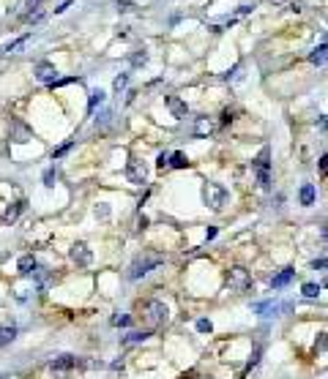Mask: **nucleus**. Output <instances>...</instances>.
<instances>
[{"instance_id": "obj_20", "label": "nucleus", "mask_w": 328, "mask_h": 379, "mask_svg": "<svg viewBox=\"0 0 328 379\" xmlns=\"http://www.w3.org/2000/svg\"><path fill=\"white\" fill-rule=\"evenodd\" d=\"M22 210H25V202H17L14 207H9V210L3 213V221H14V219H17V215L22 213Z\"/></svg>"}, {"instance_id": "obj_32", "label": "nucleus", "mask_w": 328, "mask_h": 379, "mask_svg": "<svg viewBox=\"0 0 328 379\" xmlns=\"http://www.w3.org/2000/svg\"><path fill=\"white\" fill-rule=\"evenodd\" d=\"M25 41H28V36H25V38H19V41H14V44H9V46H6V52H14V49H19V46H22Z\"/></svg>"}, {"instance_id": "obj_38", "label": "nucleus", "mask_w": 328, "mask_h": 379, "mask_svg": "<svg viewBox=\"0 0 328 379\" xmlns=\"http://www.w3.org/2000/svg\"><path fill=\"white\" fill-rule=\"evenodd\" d=\"M38 3H41V0H30V3H28V9H38Z\"/></svg>"}, {"instance_id": "obj_13", "label": "nucleus", "mask_w": 328, "mask_h": 379, "mask_svg": "<svg viewBox=\"0 0 328 379\" xmlns=\"http://www.w3.org/2000/svg\"><path fill=\"white\" fill-rule=\"evenodd\" d=\"M298 199H301V205H304V207H312L314 205V186H312V183H304V186H301Z\"/></svg>"}, {"instance_id": "obj_29", "label": "nucleus", "mask_w": 328, "mask_h": 379, "mask_svg": "<svg viewBox=\"0 0 328 379\" xmlns=\"http://www.w3.org/2000/svg\"><path fill=\"white\" fill-rule=\"evenodd\" d=\"M170 161H172V153H159L156 164H159V169H164V167H170Z\"/></svg>"}, {"instance_id": "obj_10", "label": "nucleus", "mask_w": 328, "mask_h": 379, "mask_svg": "<svg viewBox=\"0 0 328 379\" xmlns=\"http://www.w3.org/2000/svg\"><path fill=\"white\" fill-rule=\"evenodd\" d=\"M33 139V131L25 123H14L11 126V142H17V145H25V142Z\"/></svg>"}, {"instance_id": "obj_6", "label": "nucleus", "mask_w": 328, "mask_h": 379, "mask_svg": "<svg viewBox=\"0 0 328 379\" xmlns=\"http://www.w3.org/2000/svg\"><path fill=\"white\" fill-rule=\"evenodd\" d=\"M71 262H77L79 267H88L90 262H93L90 248L85 246V243H74V246H71Z\"/></svg>"}, {"instance_id": "obj_24", "label": "nucleus", "mask_w": 328, "mask_h": 379, "mask_svg": "<svg viewBox=\"0 0 328 379\" xmlns=\"http://www.w3.org/2000/svg\"><path fill=\"white\" fill-rule=\"evenodd\" d=\"M148 338V333H143V330H137V333H129L123 338V347H129V344H137V341H145Z\"/></svg>"}, {"instance_id": "obj_21", "label": "nucleus", "mask_w": 328, "mask_h": 379, "mask_svg": "<svg viewBox=\"0 0 328 379\" xmlns=\"http://www.w3.org/2000/svg\"><path fill=\"white\" fill-rule=\"evenodd\" d=\"M99 104H104V90H93L90 93V101H88V112H93Z\"/></svg>"}, {"instance_id": "obj_1", "label": "nucleus", "mask_w": 328, "mask_h": 379, "mask_svg": "<svg viewBox=\"0 0 328 379\" xmlns=\"http://www.w3.org/2000/svg\"><path fill=\"white\" fill-rule=\"evenodd\" d=\"M167 316H170V311L162 300H145L143 303V319L148 328H159V324L167 322Z\"/></svg>"}, {"instance_id": "obj_37", "label": "nucleus", "mask_w": 328, "mask_h": 379, "mask_svg": "<svg viewBox=\"0 0 328 379\" xmlns=\"http://www.w3.org/2000/svg\"><path fill=\"white\" fill-rule=\"evenodd\" d=\"M320 128H328V115H323V118H320Z\"/></svg>"}, {"instance_id": "obj_39", "label": "nucleus", "mask_w": 328, "mask_h": 379, "mask_svg": "<svg viewBox=\"0 0 328 379\" xmlns=\"http://www.w3.org/2000/svg\"><path fill=\"white\" fill-rule=\"evenodd\" d=\"M323 284H325V287H328V279H325V281H323Z\"/></svg>"}, {"instance_id": "obj_12", "label": "nucleus", "mask_w": 328, "mask_h": 379, "mask_svg": "<svg viewBox=\"0 0 328 379\" xmlns=\"http://www.w3.org/2000/svg\"><path fill=\"white\" fill-rule=\"evenodd\" d=\"M79 360L74 355H60V357H55L52 360V371H69V368H74Z\"/></svg>"}, {"instance_id": "obj_7", "label": "nucleus", "mask_w": 328, "mask_h": 379, "mask_svg": "<svg viewBox=\"0 0 328 379\" xmlns=\"http://www.w3.org/2000/svg\"><path fill=\"white\" fill-rule=\"evenodd\" d=\"M36 79L44 85H58V69L52 63H38L36 66Z\"/></svg>"}, {"instance_id": "obj_27", "label": "nucleus", "mask_w": 328, "mask_h": 379, "mask_svg": "<svg viewBox=\"0 0 328 379\" xmlns=\"http://www.w3.org/2000/svg\"><path fill=\"white\" fill-rule=\"evenodd\" d=\"M301 292H304V297H317L320 295V284H304V289H301Z\"/></svg>"}, {"instance_id": "obj_11", "label": "nucleus", "mask_w": 328, "mask_h": 379, "mask_svg": "<svg viewBox=\"0 0 328 379\" xmlns=\"http://www.w3.org/2000/svg\"><path fill=\"white\" fill-rule=\"evenodd\" d=\"M285 308H290L285 303V306H279V303H273V300H265V303H254V314H263V316H271V314H276V311H285Z\"/></svg>"}, {"instance_id": "obj_30", "label": "nucleus", "mask_w": 328, "mask_h": 379, "mask_svg": "<svg viewBox=\"0 0 328 379\" xmlns=\"http://www.w3.org/2000/svg\"><path fill=\"white\" fill-rule=\"evenodd\" d=\"M131 319L126 314H118V316H112V324H115V328H126V324H129Z\"/></svg>"}, {"instance_id": "obj_22", "label": "nucleus", "mask_w": 328, "mask_h": 379, "mask_svg": "<svg viewBox=\"0 0 328 379\" xmlns=\"http://www.w3.org/2000/svg\"><path fill=\"white\" fill-rule=\"evenodd\" d=\"M170 167H175V169H183V167H189V158H186V153H172V161H170Z\"/></svg>"}, {"instance_id": "obj_5", "label": "nucleus", "mask_w": 328, "mask_h": 379, "mask_svg": "<svg viewBox=\"0 0 328 379\" xmlns=\"http://www.w3.org/2000/svg\"><path fill=\"white\" fill-rule=\"evenodd\" d=\"M126 178H129V183H134V186H143V183L148 180V164L139 158H131L129 164H126Z\"/></svg>"}, {"instance_id": "obj_4", "label": "nucleus", "mask_w": 328, "mask_h": 379, "mask_svg": "<svg viewBox=\"0 0 328 379\" xmlns=\"http://www.w3.org/2000/svg\"><path fill=\"white\" fill-rule=\"evenodd\" d=\"M227 284H230L232 292H246V289L252 287V276L246 267H230V273H227Z\"/></svg>"}, {"instance_id": "obj_23", "label": "nucleus", "mask_w": 328, "mask_h": 379, "mask_svg": "<svg viewBox=\"0 0 328 379\" xmlns=\"http://www.w3.org/2000/svg\"><path fill=\"white\" fill-rule=\"evenodd\" d=\"M257 183H260V188H265V191L271 188V175H268V169H257Z\"/></svg>"}, {"instance_id": "obj_26", "label": "nucleus", "mask_w": 328, "mask_h": 379, "mask_svg": "<svg viewBox=\"0 0 328 379\" xmlns=\"http://www.w3.org/2000/svg\"><path fill=\"white\" fill-rule=\"evenodd\" d=\"M328 349V333H317L314 338V352H325Z\"/></svg>"}, {"instance_id": "obj_33", "label": "nucleus", "mask_w": 328, "mask_h": 379, "mask_svg": "<svg viewBox=\"0 0 328 379\" xmlns=\"http://www.w3.org/2000/svg\"><path fill=\"white\" fill-rule=\"evenodd\" d=\"M69 150H71V142H66L63 147H58V150H55V158H60V155H66Z\"/></svg>"}, {"instance_id": "obj_16", "label": "nucleus", "mask_w": 328, "mask_h": 379, "mask_svg": "<svg viewBox=\"0 0 328 379\" xmlns=\"http://www.w3.org/2000/svg\"><path fill=\"white\" fill-rule=\"evenodd\" d=\"M14 338H17V328H14V324H3V328H0V347L11 344Z\"/></svg>"}, {"instance_id": "obj_36", "label": "nucleus", "mask_w": 328, "mask_h": 379, "mask_svg": "<svg viewBox=\"0 0 328 379\" xmlns=\"http://www.w3.org/2000/svg\"><path fill=\"white\" fill-rule=\"evenodd\" d=\"M107 213H110L107 207H96V215H102V219H107Z\"/></svg>"}, {"instance_id": "obj_15", "label": "nucleus", "mask_w": 328, "mask_h": 379, "mask_svg": "<svg viewBox=\"0 0 328 379\" xmlns=\"http://www.w3.org/2000/svg\"><path fill=\"white\" fill-rule=\"evenodd\" d=\"M293 279H296V270H282L279 276H273V281H271V287L273 289H282V287H287Z\"/></svg>"}, {"instance_id": "obj_35", "label": "nucleus", "mask_w": 328, "mask_h": 379, "mask_svg": "<svg viewBox=\"0 0 328 379\" xmlns=\"http://www.w3.org/2000/svg\"><path fill=\"white\" fill-rule=\"evenodd\" d=\"M320 172L328 175V155H323V158H320Z\"/></svg>"}, {"instance_id": "obj_2", "label": "nucleus", "mask_w": 328, "mask_h": 379, "mask_svg": "<svg viewBox=\"0 0 328 379\" xmlns=\"http://www.w3.org/2000/svg\"><path fill=\"white\" fill-rule=\"evenodd\" d=\"M203 202L211 210H219L227 202V188L219 186V183H203Z\"/></svg>"}, {"instance_id": "obj_18", "label": "nucleus", "mask_w": 328, "mask_h": 379, "mask_svg": "<svg viewBox=\"0 0 328 379\" xmlns=\"http://www.w3.org/2000/svg\"><path fill=\"white\" fill-rule=\"evenodd\" d=\"M309 60H312V63H314V66H323V63H325V60H328V44H323V46H317V49H314V52H312V55H309Z\"/></svg>"}, {"instance_id": "obj_17", "label": "nucleus", "mask_w": 328, "mask_h": 379, "mask_svg": "<svg viewBox=\"0 0 328 379\" xmlns=\"http://www.w3.org/2000/svg\"><path fill=\"white\" fill-rule=\"evenodd\" d=\"M145 60H148V52H145V46H139V49H134L129 55V63L134 66V69H139V66H145Z\"/></svg>"}, {"instance_id": "obj_3", "label": "nucleus", "mask_w": 328, "mask_h": 379, "mask_svg": "<svg viewBox=\"0 0 328 379\" xmlns=\"http://www.w3.org/2000/svg\"><path fill=\"white\" fill-rule=\"evenodd\" d=\"M162 262V256H137L134 262H131V267H129V279L131 281H137V279H143L145 273H151L153 267Z\"/></svg>"}, {"instance_id": "obj_8", "label": "nucleus", "mask_w": 328, "mask_h": 379, "mask_svg": "<svg viewBox=\"0 0 328 379\" xmlns=\"http://www.w3.org/2000/svg\"><path fill=\"white\" fill-rule=\"evenodd\" d=\"M213 128H216V123L208 118V115H203V118H197L194 120V128H192V134L194 137H208V134H213Z\"/></svg>"}, {"instance_id": "obj_14", "label": "nucleus", "mask_w": 328, "mask_h": 379, "mask_svg": "<svg viewBox=\"0 0 328 379\" xmlns=\"http://www.w3.org/2000/svg\"><path fill=\"white\" fill-rule=\"evenodd\" d=\"M19 273H22V276H30L33 273V270H36L38 265H36V256H33V254H25V256H19Z\"/></svg>"}, {"instance_id": "obj_9", "label": "nucleus", "mask_w": 328, "mask_h": 379, "mask_svg": "<svg viewBox=\"0 0 328 379\" xmlns=\"http://www.w3.org/2000/svg\"><path fill=\"white\" fill-rule=\"evenodd\" d=\"M167 106H170L172 118H178V120H183L186 115H189V106H186V101L178 98V96H167Z\"/></svg>"}, {"instance_id": "obj_25", "label": "nucleus", "mask_w": 328, "mask_h": 379, "mask_svg": "<svg viewBox=\"0 0 328 379\" xmlns=\"http://www.w3.org/2000/svg\"><path fill=\"white\" fill-rule=\"evenodd\" d=\"M58 178H60V172H58L55 167H52V169H46V172H44V186H55V183H58Z\"/></svg>"}, {"instance_id": "obj_34", "label": "nucleus", "mask_w": 328, "mask_h": 379, "mask_svg": "<svg viewBox=\"0 0 328 379\" xmlns=\"http://www.w3.org/2000/svg\"><path fill=\"white\" fill-rule=\"evenodd\" d=\"M312 267H314V270H323V267H328V262H325V259H314Z\"/></svg>"}, {"instance_id": "obj_40", "label": "nucleus", "mask_w": 328, "mask_h": 379, "mask_svg": "<svg viewBox=\"0 0 328 379\" xmlns=\"http://www.w3.org/2000/svg\"><path fill=\"white\" fill-rule=\"evenodd\" d=\"M0 379H6V376H0Z\"/></svg>"}, {"instance_id": "obj_19", "label": "nucleus", "mask_w": 328, "mask_h": 379, "mask_svg": "<svg viewBox=\"0 0 328 379\" xmlns=\"http://www.w3.org/2000/svg\"><path fill=\"white\" fill-rule=\"evenodd\" d=\"M33 276H36L38 287L46 289V284H50V270H46V267H36V270H33Z\"/></svg>"}, {"instance_id": "obj_28", "label": "nucleus", "mask_w": 328, "mask_h": 379, "mask_svg": "<svg viewBox=\"0 0 328 379\" xmlns=\"http://www.w3.org/2000/svg\"><path fill=\"white\" fill-rule=\"evenodd\" d=\"M126 85H129V74H120V77H115V82H112V90L120 93Z\"/></svg>"}, {"instance_id": "obj_31", "label": "nucleus", "mask_w": 328, "mask_h": 379, "mask_svg": "<svg viewBox=\"0 0 328 379\" xmlns=\"http://www.w3.org/2000/svg\"><path fill=\"white\" fill-rule=\"evenodd\" d=\"M197 330H200V333H211L213 324H211L208 319H200V322H197Z\"/></svg>"}]
</instances>
